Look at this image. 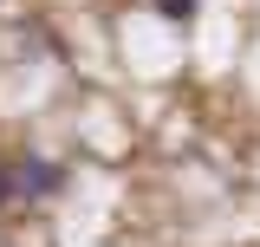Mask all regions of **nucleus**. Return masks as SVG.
Wrapping results in <instances>:
<instances>
[{
	"label": "nucleus",
	"mask_w": 260,
	"mask_h": 247,
	"mask_svg": "<svg viewBox=\"0 0 260 247\" xmlns=\"http://www.w3.org/2000/svg\"><path fill=\"white\" fill-rule=\"evenodd\" d=\"M13 182L26 189V195H52V189H65V169H59V163H46V156H26Z\"/></svg>",
	"instance_id": "obj_1"
},
{
	"label": "nucleus",
	"mask_w": 260,
	"mask_h": 247,
	"mask_svg": "<svg viewBox=\"0 0 260 247\" xmlns=\"http://www.w3.org/2000/svg\"><path fill=\"white\" fill-rule=\"evenodd\" d=\"M13 189H20V182H13V169H0V202H7Z\"/></svg>",
	"instance_id": "obj_3"
},
{
	"label": "nucleus",
	"mask_w": 260,
	"mask_h": 247,
	"mask_svg": "<svg viewBox=\"0 0 260 247\" xmlns=\"http://www.w3.org/2000/svg\"><path fill=\"white\" fill-rule=\"evenodd\" d=\"M156 13H162V20H189L195 0H156Z\"/></svg>",
	"instance_id": "obj_2"
}]
</instances>
